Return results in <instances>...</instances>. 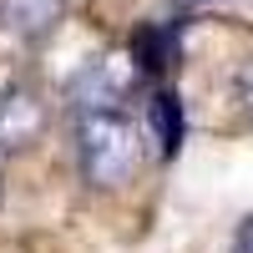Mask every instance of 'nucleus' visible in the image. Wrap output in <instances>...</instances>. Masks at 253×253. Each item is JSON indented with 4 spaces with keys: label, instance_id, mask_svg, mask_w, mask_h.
<instances>
[{
    "label": "nucleus",
    "instance_id": "f257e3e1",
    "mask_svg": "<svg viewBox=\"0 0 253 253\" xmlns=\"http://www.w3.org/2000/svg\"><path fill=\"white\" fill-rule=\"evenodd\" d=\"M142 126L126 112H76V162L101 193H117L142 172Z\"/></svg>",
    "mask_w": 253,
    "mask_h": 253
},
{
    "label": "nucleus",
    "instance_id": "f03ea898",
    "mask_svg": "<svg viewBox=\"0 0 253 253\" xmlns=\"http://www.w3.org/2000/svg\"><path fill=\"white\" fill-rule=\"evenodd\" d=\"M142 76H147V71L137 66L132 51H112V56L86 61V66L71 76L66 96H71L76 112H122V101L142 86Z\"/></svg>",
    "mask_w": 253,
    "mask_h": 253
},
{
    "label": "nucleus",
    "instance_id": "7ed1b4c3",
    "mask_svg": "<svg viewBox=\"0 0 253 253\" xmlns=\"http://www.w3.org/2000/svg\"><path fill=\"white\" fill-rule=\"evenodd\" d=\"M46 126H51V112L36 86H26V81L0 86V152H31L46 137Z\"/></svg>",
    "mask_w": 253,
    "mask_h": 253
},
{
    "label": "nucleus",
    "instance_id": "20e7f679",
    "mask_svg": "<svg viewBox=\"0 0 253 253\" xmlns=\"http://www.w3.org/2000/svg\"><path fill=\"white\" fill-rule=\"evenodd\" d=\"M61 15H66V0H0V31L15 41H46Z\"/></svg>",
    "mask_w": 253,
    "mask_h": 253
},
{
    "label": "nucleus",
    "instance_id": "39448f33",
    "mask_svg": "<svg viewBox=\"0 0 253 253\" xmlns=\"http://www.w3.org/2000/svg\"><path fill=\"white\" fill-rule=\"evenodd\" d=\"M147 132L157 142V157H177V147H182V101L172 91H152V101H147Z\"/></svg>",
    "mask_w": 253,
    "mask_h": 253
},
{
    "label": "nucleus",
    "instance_id": "423d86ee",
    "mask_svg": "<svg viewBox=\"0 0 253 253\" xmlns=\"http://www.w3.org/2000/svg\"><path fill=\"white\" fill-rule=\"evenodd\" d=\"M228 253H253V218L238 223V233H233V243H228Z\"/></svg>",
    "mask_w": 253,
    "mask_h": 253
},
{
    "label": "nucleus",
    "instance_id": "0eeeda50",
    "mask_svg": "<svg viewBox=\"0 0 253 253\" xmlns=\"http://www.w3.org/2000/svg\"><path fill=\"white\" fill-rule=\"evenodd\" d=\"M238 96H243V107H248V117H253V61L238 71Z\"/></svg>",
    "mask_w": 253,
    "mask_h": 253
},
{
    "label": "nucleus",
    "instance_id": "6e6552de",
    "mask_svg": "<svg viewBox=\"0 0 253 253\" xmlns=\"http://www.w3.org/2000/svg\"><path fill=\"white\" fill-rule=\"evenodd\" d=\"M177 10H208V5H223V0H172Z\"/></svg>",
    "mask_w": 253,
    "mask_h": 253
}]
</instances>
